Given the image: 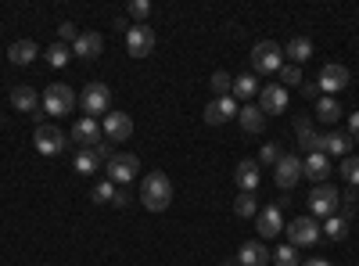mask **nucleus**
<instances>
[{"mask_svg": "<svg viewBox=\"0 0 359 266\" xmlns=\"http://www.w3.org/2000/svg\"><path fill=\"white\" fill-rule=\"evenodd\" d=\"M11 105H15V112H22V115H36L40 105H43V98L36 94V86L22 83V86H15V91H11Z\"/></svg>", "mask_w": 359, "mask_h": 266, "instance_id": "nucleus-15", "label": "nucleus"}, {"mask_svg": "<svg viewBox=\"0 0 359 266\" xmlns=\"http://www.w3.org/2000/svg\"><path fill=\"white\" fill-rule=\"evenodd\" d=\"M126 51H130V58H147V54L155 51V29L144 25V22L130 25V33H126Z\"/></svg>", "mask_w": 359, "mask_h": 266, "instance_id": "nucleus-8", "label": "nucleus"}, {"mask_svg": "<svg viewBox=\"0 0 359 266\" xmlns=\"http://www.w3.org/2000/svg\"><path fill=\"white\" fill-rule=\"evenodd\" d=\"M280 58H284V47L273 44V40H259L252 47V72L255 76H266V72H280Z\"/></svg>", "mask_w": 359, "mask_h": 266, "instance_id": "nucleus-2", "label": "nucleus"}, {"mask_svg": "<svg viewBox=\"0 0 359 266\" xmlns=\"http://www.w3.org/2000/svg\"><path fill=\"white\" fill-rule=\"evenodd\" d=\"M47 62H50L54 69H65V65L72 62V51H69L65 44H54V47H47Z\"/></svg>", "mask_w": 359, "mask_h": 266, "instance_id": "nucleus-32", "label": "nucleus"}, {"mask_svg": "<svg viewBox=\"0 0 359 266\" xmlns=\"http://www.w3.org/2000/svg\"><path fill=\"white\" fill-rule=\"evenodd\" d=\"M33 144H36L40 155H62L65 152V130L54 126V123H36Z\"/></svg>", "mask_w": 359, "mask_h": 266, "instance_id": "nucleus-5", "label": "nucleus"}, {"mask_svg": "<svg viewBox=\"0 0 359 266\" xmlns=\"http://www.w3.org/2000/svg\"><path fill=\"white\" fill-rule=\"evenodd\" d=\"M259 108H262L266 115H280V112H287V91H284L280 83L262 86V91H259Z\"/></svg>", "mask_w": 359, "mask_h": 266, "instance_id": "nucleus-16", "label": "nucleus"}, {"mask_svg": "<svg viewBox=\"0 0 359 266\" xmlns=\"http://www.w3.org/2000/svg\"><path fill=\"white\" fill-rule=\"evenodd\" d=\"M348 220L345 216H327V223H323V238H331V241H345L348 238Z\"/></svg>", "mask_w": 359, "mask_h": 266, "instance_id": "nucleus-28", "label": "nucleus"}, {"mask_svg": "<svg viewBox=\"0 0 359 266\" xmlns=\"http://www.w3.org/2000/svg\"><path fill=\"white\" fill-rule=\"evenodd\" d=\"M72 166H76V173H97V159H94V152H90V147H79L76 159H72Z\"/></svg>", "mask_w": 359, "mask_h": 266, "instance_id": "nucleus-33", "label": "nucleus"}, {"mask_svg": "<svg viewBox=\"0 0 359 266\" xmlns=\"http://www.w3.org/2000/svg\"><path fill=\"white\" fill-rule=\"evenodd\" d=\"M43 108H47V115H69V112L76 108L72 86H65V83H50L47 91H43Z\"/></svg>", "mask_w": 359, "mask_h": 266, "instance_id": "nucleus-6", "label": "nucleus"}, {"mask_svg": "<svg viewBox=\"0 0 359 266\" xmlns=\"http://www.w3.org/2000/svg\"><path fill=\"white\" fill-rule=\"evenodd\" d=\"M115 191H118V187H115L111 180H97V184H94V191H90V198H94V201H101V205H104V201L111 205Z\"/></svg>", "mask_w": 359, "mask_h": 266, "instance_id": "nucleus-37", "label": "nucleus"}, {"mask_svg": "<svg viewBox=\"0 0 359 266\" xmlns=\"http://www.w3.org/2000/svg\"><path fill=\"white\" fill-rule=\"evenodd\" d=\"M259 91H262V86H259V76H255V72H241V76H233V94L241 98V101H252Z\"/></svg>", "mask_w": 359, "mask_h": 266, "instance_id": "nucleus-27", "label": "nucleus"}, {"mask_svg": "<svg viewBox=\"0 0 359 266\" xmlns=\"http://www.w3.org/2000/svg\"><path fill=\"white\" fill-rule=\"evenodd\" d=\"M79 105H83V112L90 115V119H94V115H104L108 105H111V91L104 83H86L83 94H79Z\"/></svg>", "mask_w": 359, "mask_h": 266, "instance_id": "nucleus-7", "label": "nucleus"}, {"mask_svg": "<svg viewBox=\"0 0 359 266\" xmlns=\"http://www.w3.org/2000/svg\"><path fill=\"white\" fill-rule=\"evenodd\" d=\"M237 123H241L245 133H262L266 126V112L259 105H245V108H237Z\"/></svg>", "mask_w": 359, "mask_h": 266, "instance_id": "nucleus-23", "label": "nucleus"}, {"mask_svg": "<svg viewBox=\"0 0 359 266\" xmlns=\"http://www.w3.org/2000/svg\"><path fill=\"white\" fill-rule=\"evenodd\" d=\"M316 115H320L323 123H338V119H341V105H338L334 98L320 94V101H316Z\"/></svg>", "mask_w": 359, "mask_h": 266, "instance_id": "nucleus-29", "label": "nucleus"}, {"mask_svg": "<svg viewBox=\"0 0 359 266\" xmlns=\"http://www.w3.org/2000/svg\"><path fill=\"white\" fill-rule=\"evenodd\" d=\"M348 144H352V137L345 133V130H331V133H323V155L331 159V155H348Z\"/></svg>", "mask_w": 359, "mask_h": 266, "instance_id": "nucleus-25", "label": "nucleus"}, {"mask_svg": "<svg viewBox=\"0 0 359 266\" xmlns=\"http://www.w3.org/2000/svg\"><path fill=\"white\" fill-rule=\"evenodd\" d=\"M302 176H309L313 184H327V176H331V159H327L323 152H313L302 162Z\"/></svg>", "mask_w": 359, "mask_h": 266, "instance_id": "nucleus-21", "label": "nucleus"}, {"mask_svg": "<svg viewBox=\"0 0 359 266\" xmlns=\"http://www.w3.org/2000/svg\"><path fill=\"white\" fill-rule=\"evenodd\" d=\"M298 176H302V159H298V155H284V159L277 162V173H273L277 187L291 191V187L298 184Z\"/></svg>", "mask_w": 359, "mask_h": 266, "instance_id": "nucleus-17", "label": "nucleus"}, {"mask_svg": "<svg viewBox=\"0 0 359 266\" xmlns=\"http://www.w3.org/2000/svg\"><path fill=\"white\" fill-rule=\"evenodd\" d=\"M316 86H320V94H327V98L345 91L348 86V69L345 65H323L320 76H316Z\"/></svg>", "mask_w": 359, "mask_h": 266, "instance_id": "nucleus-11", "label": "nucleus"}, {"mask_svg": "<svg viewBox=\"0 0 359 266\" xmlns=\"http://www.w3.org/2000/svg\"><path fill=\"white\" fill-rule=\"evenodd\" d=\"M280 159H284V147H280L277 140L262 144V152H259V166H277Z\"/></svg>", "mask_w": 359, "mask_h": 266, "instance_id": "nucleus-34", "label": "nucleus"}, {"mask_svg": "<svg viewBox=\"0 0 359 266\" xmlns=\"http://www.w3.org/2000/svg\"><path fill=\"white\" fill-rule=\"evenodd\" d=\"M284 54L291 58V65L302 69L306 58H313V40H309V36H291V40H287V47H284Z\"/></svg>", "mask_w": 359, "mask_h": 266, "instance_id": "nucleus-26", "label": "nucleus"}, {"mask_svg": "<svg viewBox=\"0 0 359 266\" xmlns=\"http://www.w3.org/2000/svg\"><path fill=\"white\" fill-rule=\"evenodd\" d=\"M273 262H277V266H298V248H294V245H280V248L273 252Z\"/></svg>", "mask_w": 359, "mask_h": 266, "instance_id": "nucleus-38", "label": "nucleus"}, {"mask_svg": "<svg viewBox=\"0 0 359 266\" xmlns=\"http://www.w3.org/2000/svg\"><path fill=\"white\" fill-rule=\"evenodd\" d=\"M90 152H94L97 166H108V162L115 159V147H111V144H104V140H101V144H94V147H90Z\"/></svg>", "mask_w": 359, "mask_h": 266, "instance_id": "nucleus-40", "label": "nucleus"}, {"mask_svg": "<svg viewBox=\"0 0 359 266\" xmlns=\"http://www.w3.org/2000/svg\"><path fill=\"white\" fill-rule=\"evenodd\" d=\"M208 86L216 91V98H230V91H233V76L230 72H212V79H208Z\"/></svg>", "mask_w": 359, "mask_h": 266, "instance_id": "nucleus-31", "label": "nucleus"}, {"mask_svg": "<svg viewBox=\"0 0 359 266\" xmlns=\"http://www.w3.org/2000/svg\"><path fill=\"white\" fill-rule=\"evenodd\" d=\"M237 262H241V266H269V262H273V252L266 248V241H245Z\"/></svg>", "mask_w": 359, "mask_h": 266, "instance_id": "nucleus-19", "label": "nucleus"}, {"mask_svg": "<svg viewBox=\"0 0 359 266\" xmlns=\"http://www.w3.org/2000/svg\"><path fill=\"white\" fill-rule=\"evenodd\" d=\"M302 98H309V101H320V86H316V83H302Z\"/></svg>", "mask_w": 359, "mask_h": 266, "instance_id": "nucleus-44", "label": "nucleus"}, {"mask_svg": "<svg viewBox=\"0 0 359 266\" xmlns=\"http://www.w3.org/2000/svg\"><path fill=\"white\" fill-rule=\"evenodd\" d=\"M355 201H359V198L352 194V187H348L345 194H338V209H341V216H345L348 223H352V216H355Z\"/></svg>", "mask_w": 359, "mask_h": 266, "instance_id": "nucleus-39", "label": "nucleus"}, {"mask_svg": "<svg viewBox=\"0 0 359 266\" xmlns=\"http://www.w3.org/2000/svg\"><path fill=\"white\" fill-rule=\"evenodd\" d=\"M341 176L348 180V187H359V155H345L341 159Z\"/></svg>", "mask_w": 359, "mask_h": 266, "instance_id": "nucleus-36", "label": "nucleus"}, {"mask_svg": "<svg viewBox=\"0 0 359 266\" xmlns=\"http://www.w3.org/2000/svg\"><path fill=\"white\" fill-rule=\"evenodd\" d=\"M345 133L359 140V112H352V115H348V130H345Z\"/></svg>", "mask_w": 359, "mask_h": 266, "instance_id": "nucleus-45", "label": "nucleus"}, {"mask_svg": "<svg viewBox=\"0 0 359 266\" xmlns=\"http://www.w3.org/2000/svg\"><path fill=\"white\" fill-rule=\"evenodd\" d=\"M140 201L147 213H165L172 205V180L165 173H147L140 184Z\"/></svg>", "mask_w": 359, "mask_h": 266, "instance_id": "nucleus-1", "label": "nucleus"}, {"mask_svg": "<svg viewBox=\"0 0 359 266\" xmlns=\"http://www.w3.org/2000/svg\"><path fill=\"white\" fill-rule=\"evenodd\" d=\"M334 209H338V191H334L331 184H316L313 194H309V213H313V220L334 216Z\"/></svg>", "mask_w": 359, "mask_h": 266, "instance_id": "nucleus-9", "label": "nucleus"}, {"mask_svg": "<svg viewBox=\"0 0 359 266\" xmlns=\"http://www.w3.org/2000/svg\"><path fill=\"white\" fill-rule=\"evenodd\" d=\"M108 169V180L118 187V184H130V180H137V173H140V159L137 155H130V152H115V159L104 166Z\"/></svg>", "mask_w": 359, "mask_h": 266, "instance_id": "nucleus-4", "label": "nucleus"}, {"mask_svg": "<svg viewBox=\"0 0 359 266\" xmlns=\"http://www.w3.org/2000/svg\"><path fill=\"white\" fill-rule=\"evenodd\" d=\"M255 227H259V238H262V241L277 238V234L284 230V220H280L277 205H266V209H259V213H255Z\"/></svg>", "mask_w": 359, "mask_h": 266, "instance_id": "nucleus-13", "label": "nucleus"}, {"mask_svg": "<svg viewBox=\"0 0 359 266\" xmlns=\"http://www.w3.org/2000/svg\"><path fill=\"white\" fill-rule=\"evenodd\" d=\"M284 230H287V245H294V248L316 245V241L323 238V227H320V220H313V216H294Z\"/></svg>", "mask_w": 359, "mask_h": 266, "instance_id": "nucleus-3", "label": "nucleus"}, {"mask_svg": "<svg viewBox=\"0 0 359 266\" xmlns=\"http://www.w3.org/2000/svg\"><path fill=\"white\" fill-rule=\"evenodd\" d=\"M294 137H298V144H302L309 155H313V152H323V133L313 130L309 115H298V119H294Z\"/></svg>", "mask_w": 359, "mask_h": 266, "instance_id": "nucleus-18", "label": "nucleus"}, {"mask_svg": "<svg viewBox=\"0 0 359 266\" xmlns=\"http://www.w3.org/2000/svg\"><path fill=\"white\" fill-rule=\"evenodd\" d=\"M8 58L15 65H29V62H36V58H40V47H36V40H15L8 47Z\"/></svg>", "mask_w": 359, "mask_h": 266, "instance_id": "nucleus-24", "label": "nucleus"}, {"mask_svg": "<svg viewBox=\"0 0 359 266\" xmlns=\"http://www.w3.org/2000/svg\"><path fill=\"white\" fill-rule=\"evenodd\" d=\"M277 76H280V86H284V91H287V86H302V69L291 65V62H284Z\"/></svg>", "mask_w": 359, "mask_h": 266, "instance_id": "nucleus-35", "label": "nucleus"}, {"mask_svg": "<svg viewBox=\"0 0 359 266\" xmlns=\"http://www.w3.org/2000/svg\"><path fill=\"white\" fill-rule=\"evenodd\" d=\"M111 205H115V209H126V205H130V191H126V187H123V191H115Z\"/></svg>", "mask_w": 359, "mask_h": 266, "instance_id": "nucleus-43", "label": "nucleus"}, {"mask_svg": "<svg viewBox=\"0 0 359 266\" xmlns=\"http://www.w3.org/2000/svg\"><path fill=\"white\" fill-rule=\"evenodd\" d=\"M230 119H237V101L233 98H212L208 101V108H205V123L208 126H223Z\"/></svg>", "mask_w": 359, "mask_h": 266, "instance_id": "nucleus-12", "label": "nucleus"}, {"mask_svg": "<svg viewBox=\"0 0 359 266\" xmlns=\"http://www.w3.org/2000/svg\"><path fill=\"white\" fill-rule=\"evenodd\" d=\"M130 15H133V18H147V15H151V4H147V0H133Z\"/></svg>", "mask_w": 359, "mask_h": 266, "instance_id": "nucleus-42", "label": "nucleus"}, {"mask_svg": "<svg viewBox=\"0 0 359 266\" xmlns=\"http://www.w3.org/2000/svg\"><path fill=\"white\" fill-rule=\"evenodd\" d=\"M101 130H104V137H108L111 144H123V140L133 137V119H130L126 112H108L104 123H101Z\"/></svg>", "mask_w": 359, "mask_h": 266, "instance_id": "nucleus-10", "label": "nucleus"}, {"mask_svg": "<svg viewBox=\"0 0 359 266\" xmlns=\"http://www.w3.org/2000/svg\"><path fill=\"white\" fill-rule=\"evenodd\" d=\"M101 123L97 119H90V115H83V119H76L72 123V140L79 144V147H94V144H101Z\"/></svg>", "mask_w": 359, "mask_h": 266, "instance_id": "nucleus-14", "label": "nucleus"}, {"mask_svg": "<svg viewBox=\"0 0 359 266\" xmlns=\"http://www.w3.org/2000/svg\"><path fill=\"white\" fill-rule=\"evenodd\" d=\"M233 213L241 216V220L255 216V213H259V198H255V191H241V194H237V201H233Z\"/></svg>", "mask_w": 359, "mask_h": 266, "instance_id": "nucleus-30", "label": "nucleus"}, {"mask_svg": "<svg viewBox=\"0 0 359 266\" xmlns=\"http://www.w3.org/2000/svg\"><path fill=\"white\" fill-rule=\"evenodd\" d=\"M76 25L72 22H62V25H57V44H76Z\"/></svg>", "mask_w": 359, "mask_h": 266, "instance_id": "nucleus-41", "label": "nucleus"}, {"mask_svg": "<svg viewBox=\"0 0 359 266\" xmlns=\"http://www.w3.org/2000/svg\"><path fill=\"white\" fill-rule=\"evenodd\" d=\"M302 266H331V262H327V259H306Z\"/></svg>", "mask_w": 359, "mask_h": 266, "instance_id": "nucleus-46", "label": "nucleus"}, {"mask_svg": "<svg viewBox=\"0 0 359 266\" xmlns=\"http://www.w3.org/2000/svg\"><path fill=\"white\" fill-rule=\"evenodd\" d=\"M223 266H237V259H223Z\"/></svg>", "mask_w": 359, "mask_h": 266, "instance_id": "nucleus-47", "label": "nucleus"}, {"mask_svg": "<svg viewBox=\"0 0 359 266\" xmlns=\"http://www.w3.org/2000/svg\"><path fill=\"white\" fill-rule=\"evenodd\" d=\"M104 51V40H101V33H79L76 36V44H72V54L76 58H83V62H94V58Z\"/></svg>", "mask_w": 359, "mask_h": 266, "instance_id": "nucleus-20", "label": "nucleus"}, {"mask_svg": "<svg viewBox=\"0 0 359 266\" xmlns=\"http://www.w3.org/2000/svg\"><path fill=\"white\" fill-rule=\"evenodd\" d=\"M233 180L241 191H255L259 180H262V173H259V162L255 159H245V162H237V173H233Z\"/></svg>", "mask_w": 359, "mask_h": 266, "instance_id": "nucleus-22", "label": "nucleus"}]
</instances>
